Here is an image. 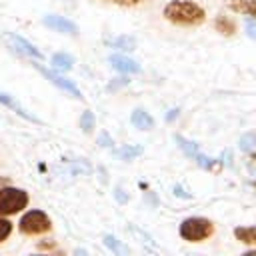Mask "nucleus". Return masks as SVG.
<instances>
[{
    "label": "nucleus",
    "mask_w": 256,
    "mask_h": 256,
    "mask_svg": "<svg viewBox=\"0 0 256 256\" xmlns=\"http://www.w3.org/2000/svg\"><path fill=\"white\" fill-rule=\"evenodd\" d=\"M228 6L234 12H240V14L256 18V0H228Z\"/></svg>",
    "instance_id": "obj_9"
},
{
    "label": "nucleus",
    "mask_w": 256,
    "mask_h": 256,
    "mask_svg": "<svg viewBox=\"0 0 256 256\" xmlns=\"http://www.w3.org/2000/svg\"><path fill=\"white\" fill-rule=\"evenodd\" d=\"M42 22H44L48 28L56 30V32H62V34H78V26H76L72 20L64 18V16H58V14H46V16L42 18Z\"/></svg>",
    "instance_id": "obj_5"
},
{
    "label": "nucleus",
    "mask_w": 256,
    "mask_h": 256,
    "mask_svg": "<svg viewBox=\"0 0 256 256\" xmlns=\"http://www.w3.org/2000/svg\"><path fill=\"white\" fill-rule=\"evenodd\" d=\"M72 64H74V58L72 56H68V54H64V52H58V54H54L52 56V66L56 68V70H70L72 68Z\"/></svg>",
    "instance_id": "obj_14"
},
{
    "label": "nucleus",
    "mask_w": 256,
    "mask_h": 256,
    "mask_svg": "<svg viewBox=\"0 0 256 256\" xmlns=\"http://www.w3.org/2000/svg\"><path fill=\"white\" fill-rule=\"evenodd\" d=\"M130 122H132L138 130H150V128L154 126V118H152L146 110H140V108H136V110L132 112Z\"/></svg>",
    "instance_id": "obj_8"
},
{
    "label": "nucleus",
    "mask_w": 256,
    "mask_h": 256,
    "mask_svg": "<svg viewBox=\"0 0 256 256\" xmlns=\"http://www.w3.org/2000/svg\"><path fill=\"white\" fill-rule=\"evenodd\" d=\"M234 236L236 240H240L242 244H256V226H238L234 228Z\"/></svg>",
    "instance_id": "obj_10"
},
{
    "label": "nucleus",
    "mask_w": 256,
    "mask_h": 256,
    "mask_svg": "<svg viewBox=\"0 0 256 256\" xmlns=\"http://www.w3.org/2000/svg\"><path fill=\"white\" fill-rule=\"evenodd\" d=\"M238 146H240V150H244V152L254 150V148H256V132H250V134L242 136L240 142H238Z\"/></svg>",
    "instance_id": "obj_19"
},
{
    "label": "nucleus",
    "mask_w": 256,
    "mask_h": 256,
    "mask_svg": "<svg viewBox=\"0 0 256 256\" xmlns=\"http://www.w3.org/2000/svg\"><path fill=\"white\" fill-rule=\"evenodd\" d=\"M108 46L116 48V50H122V52H132L136 48V40L130 38V36H118V38H112V40H106Z\"/></svg>",
    "instance_id": "obj_11"
},
{
    "label": "nucleus",
    "mask_w": 256,
    "mask_h": 256,
    "mask_svg": "<svg viewBox=\"0 0 256 256\" xmlns=\"http://www.w3.org/2000/svg\"><path fill=\"white\" fill-rule=\"evenodd\" d=\"M30 202V196L26 190L16 186H2L0 188V216H12L22 212Z\"/></svg>",
    "instance_id": "obj_2"
},
{
    "label": "nucleus",
    "mask_w": 256,
    "mask_h": 256,
    "mask_svg": "<svg viewBox=\"0 0 256 256\" xmlns=\"http://www.w3.org/2000/svg\"><path fill=\"white\" fill-rule=\"evenodd\" d=\"M18 230L24 236H40L52 230V220L44 210H28L18 222Z\"/></svg>",
    "instance_id": "obj_3"
},
{
    "label": "nucleus",
    "mask_w": 256,
    "mask_h": 256,
    "mask_svg": "<svg viewBox=\"0 0 256 256\" xmlns=\"http://www.w3.org/2000/svg\"><path fill=\"white\" fill-rule=\"evenodd\" d=\"M94 124H96V118H94V114H92L90 110H86V112L80 116V128H82V132L90 134V132L94 130Z\"/></svg>",
    "instance_id": "obj_17"
},
{
    "label": "nucleus",
    "mask_w": 256,
    "mask_h": 256,
    "mask_svg": "<svg viewBox=\"0 0 256 256\" xmlns=\"http://www.w3.org/2000/svg\"><path fill=\"white\" fill-rule=\"evenodd\" d=\"M104 244H106L110 250H114L116 254L124 252V246H120V244H118V240H116L114 236H110V234H106V236H104Z\"/></svg>",
    "instance_id": "obj_21"
},
{
    "label": "nucleus",
    "mask_w": 256,
    "mask_h": 256,
    "mask_svg": "<svg viewBox=\"0 0 256 256\" xmlns=\"http://www.w3.org/2000/svg\"><path fill=\"white\" fill-rule=\"evenodd\" d=\"M12 230H14L12 222H10L6 216H0V244H2V242H6V240L10 238Z\"/></svg>",
    "instance_id": "obj_18"
},
{
    "label": "nucleus",
    "mask_w": 256,
    "mask_h": 256,
    "mask_svg": "<svg viewBox=\"0 0 256 256\" xmlns=\"http://www.w3.org/2000/svg\"><path fill=\"white\" fill-rule=\"evenodd\" d=\"M36 68H38V70H40V72H42V74H44V76H46V78H48L52 84H56V86H58V88H62L64 92L72 94L74 98H82V92L76 88V84H74L72 80H68V78L60 76V74H54L52 70H46V68H42L40 64H36Z\"/></svg>",
    "instance_id": "obj_6"
},
{
    "label": "nucleus",
    "mask_w": 256,
    "mask_h": 256,
    "mask_svg": "<svg viewBox=\"0 0 256 256\" xmlns=\"http://www.w3.org/2000/svg\"><path fill=\"white\" fill-rule=\"evenodd\" d=\"M52 246H54L52 242H44V244H38V248H42V250H44V248H52Z\"/></svg>",
    "instance_id": "obj_24"
},
{
    "label": "nucleus",
    "mask_w": 256,
    "mask_h": 256,
    "mask_svg": "<svg viewBox=\"0 0 256 256\" xmlns=\"http://www.w3.org/2000/svg\"><path fill=\"white\" fill-rule=\"evenodd\" d=\"M178 232H180V236H182L184 240H188V242H202V240H206V238L212 236L214 224H212L208 218L192 216V218L182 220Z\"/></svg>",
    "instance_id": "obj_4"
},
{
    "label": "nucleus",
    "mask_w": 256,
    "mask_h": 256,
    "mask_svg": "<svg viewBox=\"0 0 256 256\" xmlns=\"http://www.w3.org/2000/svg\"><path fill=\"white\" fill-rule=\"evenodd\" d=\"M164 18L180 24V26H194L204 22L206 12L196 4V2H188V0H172L166 4L164 8Z\"/></svg>",
    "instance_id": "obj_1"
},
{
    "label": "nucleus",
    "mask_w": 256,
    "mask_h": 256,
    "mask_svg": "<svg viewBox=\"0 0 256 256\" xmlns=\"http://www.w3.org/2000/svg\"><path fill=\"white\" fill-rule=\"evenodd\" d=\"M116 154H118L120 158H124V160H132L134 156L142 154V148H140V146H124L122 150H116Z\"/></svg>",
    "instance_id": "obj_20"
},
{
    "label": "nucleus",
    "mask_w": 256,
    "mask_h": 256,
    "mask_svg": "<svg viewBox=\"0 0 256 256\" xmlns=\"http://www.w3.org/2000/svg\"><path fill=\"white\" fill-rule=\"evenodd\" d=\"M112 2H116V4H122V6H134V4H138L140 0H112Z\"/></svg>",
    "instance_id": "obj_22"
},
{
    "label": "nucleus",
    "mask_w": 256,
    "mask_h": 256,
    "mask_svg": "<svg viewBox=\"0 0 256 256\" xmlns=\"http://www.w3.org/2000/svg\"><path fill=\"white\" fill-rule=\"evenodd\" d=\"M214 26H216L218 32H222V34H226V36H230V34L236 32V24H234V20H230V18H226V16H218L216 22H214Z\"/></svg>",
    "instance_id": "obj_15"
},
{
    "label": "nucleus",
    "mask_w": 256,
    "mask_h": 256,
    "mask_svg": "<svg viewBox=\"0 0 256 256\" xmlns=\"http://www.w3.org/2000/svg\"><path fill=\"white\" fill-rule=\"evenodd\" d=\"M0 102L4 104V106H8V108H12L18 116H24V118H28V120H32V122H36V118L32 116V114H28L26 110H22L20 106H18V102H14L12 100V96L10 94H6V92H0Z\"/></svg>",
    "instance_id": "obj_13"
},
{
    "label": "nucleus",
    "mask_w": 256,
    "mask_h": 256,
    "mask_svg": "<svg viewBox=\"0 0 256 256\" xmlns=\"http://www.w3.org/2000/svg\"><path fill=\"white\" fill-rule=\"evenodd\" d=\"M10 38L14 40V44H16V46H18V48H20L24 54L34 56V58H40V60L44 58V56H42V52H40V50H38L34 44H30L28 40H24V38H20V36H16V34H10Z\"/></svg>",
    "instance_id": "obj_12"
},
{
    "label": "nucleus",
    "mask_w": 256,
    "mask_h": 256,
    "mask_svg": "<svg viewBox=\"0 0 256 256\" xmlns=\"http://www.w3.org/2000/svg\"><path fill=\"white\" fill-rule=\"evenodd\" d=\"M246 28H248V30H250V32H248V34H250V36H252V38H254V36H256V28H254V26H252V24H250V22H248V24H246Z\"/></svg>",
    "instance_id": "obj_23"
},
{
    "label": "nucleus",
    "mask_w": 256,
    "mask_h": 256,
    "mask_svg": "<svg viewBox=\"0 0 256 256\" xmlns=\"http://www.w3.org/2000/svg\"><path fill=\"white\" fill-rule=\"evenodd\" d=\"M174 140L178 142V146H180L188 156H192V158H198V156H200V152H198V148L194 146V142H190V140H186V138H182V136H174Z\"/></svg>",
    "instance_id": "obj_16"
},
{
    "label": "nucleus",
    "mask_w": 256,
    "mask_h": 256,
    "mask_svg": "<svg viewBox=\"0 0 256 256\" xmlns=\"http://www.w3.org/2000/svg\"><path fill=\"white\" fill-rule=\"evenodd\" d=\"M108 62H110L116 70H120V72H128V74L140 72V66H138L132 58H126V56H120V54H112V56L108 58Z\"/></svg>",
    "instance_id": "obj_7"
}]
</instances>
